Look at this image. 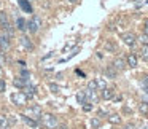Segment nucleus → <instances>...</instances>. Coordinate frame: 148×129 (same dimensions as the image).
<instances>
[{
    "label": "nucleus",
    "instance_id": "nucleus-1",
    "mask_svg": "<svg viewBox=\"0 0 148 129\" xmlns=\"http://www.w3.org/2000/svg\"><path fill=\"white\" fill-rule=\"evenodd\" d=\"M40 121H42V124L45 126L46 129H54L56 126L59 124V123H58V118H56L54 115H51V113L42 115V116H40Z\"/></svg>",
    "mask_w": 148,
    "mask_h": 129
},
{
    "label": "nucleus",
    "instance_id": "nucleus-2",
    "mask_svg": "<svg viewBox=\"0 0 148 129\" xmlns=\"http://www.w3.org/2000/svg\"><path fill=\"white\" fill-rule=\"evenodd\" d=\"M10 99H11V102H13L16 107H23V105H26V104H27L26 94H24V93H19V91H18V93H13V94H11Z\"/></svg>",
    "mask_w": 148,
    "mask_h": 129
},
{
    "label": "nucleus",
    "instance_id": "nucleus-3",
    "mask_svg": "<svg viewBox=\"0 0 148 129\" xmlns=\"http://www.w3.org/2000/svg\"><path fill=\"white\" fill-rule=\"evenodd\" d=\"M40 26H42V21L37 16H34L30 21H27V30H29L30 34H37L40 30Z\"/></svg>",
    "mask_w": 148,
    "mask_h": 129
},
{
    "label": "nucleus",
    "instance_id": "nucleus-4",
    "mask_svg": "<svg viewBox=\"0 0 148 129\" xmlns=\"http://www.w3.org/2000/svg\"><path fill=\"white\" fill-rule=\"evenodd\" d=\"M23 93L26 94L27 99H34L35 94H37V86H35V84H32V83H26V84H24V88H23Z\"/></svg>",
    "mask_w": 148,
    "mask_h": 129
},
{
    "label": "nucleus",
    "instance_id": "nucleus-5",
    "mask_svg": "<svg viewBox=\"0 0 148 129\" xmlns=\"http://www.w3.org/2000/svg\"><path fill=\"white\" fill-rule=\"evenodd\" d=\"M121 40H123V42H124L127 46H134L137 37H135L132 32H126V34H123V35H121Z\"/></svg>",
    "mask_w": 148,
    "mask_h": 129
},
{
    "label": "nucleus",
    "instance_id": "nucleus-6",
    "mask_svg": "<svg viewBox=\"0 0 148 129\" xmlns=\"http://www.w3.org/2000/svg\"><path fill=\"white\" fill-rule=\"evenodd\" d=\"M19 43H21V46H23L24 49H27V51H32V49H34L32 40H30L29 37H26V35H23V37L19 38Z\"/></svg>",
    "mask_w": 148,
    "mask_h": 129
},
{
    "label": "nucleus",
    "instance_id": "nucleus-7",
    "mask_svg": "<svg viewBox=\"0 0 148 129\" xmlns=\"http://www.w3.org/2000/svg\"><path fill=\"white\" fill-rule=\"evenodd\" d=\"M18 5H19V8L24 13H27V14L32 13V5H30L29 0H18Z\"/></svg>",
    "mask_w": 148,
    "mask_h": 129
},
{
    "label": "nucleus",
    "instance_id": "nucleus-8",
    "mask_svg": "<svg viewBox=\"0 0 148 129\" xmlns=\"http://www.w3.org/2000/svg\"><path fill=\"white\" fill-rule=\"evenodd\" d=\"M21 119H23V123L24 124H27V126H30V128H38V121L37 119H34V118H30V116H26V115H21Z\"/></svg>",
    "mask_w": 148,
    "mask_h": 129
},
{
    "label": "nucleus",
    "instance_id": "nucleus-9",
    "mask_svg": "<svg viewBox=\"0 0 148 129\" xmlns=\"http://www.w3.org/2000/svg\"><path fill=\"white\" fill-rule=\"evenodd\" d=\"M29 112L34 115V118H35V119H37V118L40 119V116H42V107L37 105V104H34V105L29 107Z\"/></svg>",
    "mask_w": 148,
    "mask_h": 129
},
{
    "label": "nucleus",
    "instance_id": "nucleus-10",
    "mask_svg": "<svg viewBox=\"0 0 148 129\" xmlns=\"http://www.w3.org/2000/svg\"><path fill=\"white\" fill-rule=\"evenodd\" d=\"M115 93H116V91L113 89V88H105V89H102V97L105 100H110V99L115 97Z\"/></svg>",
    "mask_w": 148,
    "mask_h": 129
},
{
    "label": "nucleus",
    "instance_id": "nucleus-11",
    "mask_svg": "<svg viewBox=\"0 0 148 129\" xmlns=\"http://www.w3.org/2000/svg\"><path fill=\"white\" fill-rule=\"evenodd\" d=\"M16 29H19L21 32H27V21L24 18H18L16 19Z\"/></svg>",
    "mask_w": 148,
    "mask_h": 129
},
{
    "label": "nucleus",
    "instance_id": "nucleus-12",
    "mask_svg": "<svg viewBox=\"0 0 148 129\" xmlns=\"http://www.w3.org/2000/svg\"><path fill=\"white\" fill-rule=\"evenodd\" d=\"M116 75H118V70H116L113 65H107L105 67V77L107 78H116Z\"/></svg>",
    "mask_w": 148,
    "mask_h": 129
},
{
    "label": "nucleus",
    "instance_id": "nucleus-13",
    "mask_svg": "<svg viewBox=\"0 0 148 129\" xmlns=\"http://www.w3.org/2000/svg\"><path fill=\"white\" fill-rule=\"evenodd\" d=\"M113 67H115L116 69V70H124V69H126V62H124V59H115V61H113Z\"/></svg>",
    "mask_w": 148,
    "mask_h": 129
},
{
    "label": "nucleus",
    "instance_id": "nucleus-14",
    "mask_svg": "<svg viewBox=\"0 0 148 129\" xmlns=\"http://www.w3.org/2000/svg\"><path fill=\"white\" fill-rule=\"evenodd\" d=\"M86 102H97V96H96V91H91V89H86Z\"/></svg>",
    "mask_w": 148,
    "mask_h": 129
},
{
    "label": "nucleus",
    "instance_id": "nucleus-15",
    "mask_svg": "<svg viewBox=\"0 0 148 129\" xmlns=\"http://www.w3.org/2000/svg\"><path fill=\"white\" fill-rule=\"evenodd\" d=\"M127 65L129 67H137V56L134 54V53H131V54H127Z\"/></svg>",
    "mask_w": 148,
    "mask_h": 129
},
{
    "label": "nucleus",
    "instance_id": "nucleus-16",
    "mask_svg": "<svg viewBox=\"0 0 148 129\" xmlns=\"http://www.w3.org/2000/svg\"><path fill=\"white\" fill-rule=\"evenodd\" d=\"M96 84H97V91H102L107 88V83L103 78H96Z\"/></svg>",
    "mask_w": 148,
    "mask_h": 129
},
{
    "label": "nucleus",
    "instance_id": "nucleus-17",
    "mask_svg": "<svg viewBox=\"0 0 148 129\" xmlns=\"http://www.w3.org/2000/svg\"><path fill=\"white\" fill-rule=\"evenodd\" d=\"M77 100H78V104H86V93H84V91H78Z\"/></svg>",
    "mask_w": 148,
    "mask_h": 129
},
{
    "label": "nucleus",
    "instance_id": "nucleus-18",
    "mask_svg": "<svg viewBox=\"0 0 148 129\" xmlns=\"http://www.w3.org/2000/svg\"><path fill=\"white\" fill-rule=\"evenodd\" d=\"M21 78H23L26 83H29V80H30V73H29V70H27L26 67L24 69H21Z\"/></svg>",
    "mask_w": 148,
    "mask_h": 129
},
{
    "label": "nucleus",
    "instance_id": "nucleus-19",
    "mask_svg": "<svg viewBox=\"0 0 148 129\" xmlns=\"http://www.w3.org/2000/svg\"><path fill=\"white\" fill-rule=\"evenodd\" d=\"M10 124L8 123V118L5 115H0V129H7V126Z\"/></svg>",
    "mask_w": 148,
    "mask_h": 129
},
{
    "label": "nucleus",
    "instance_id": "nucleus-20",
    "mask_svg": "<svg viewBox=\"0 0 148 129\" xmlns=\"http://www.w3.org/2000/svg\"><path fill=\"white\" fill-rule=\"evenodd\" d=\"M13 84H14L16 88H21V89H23L24 84H26V81H24L21 77H18V78H14V80H13Z\"/></svg>",
    "mask_w": 148,
    "mask_h": 129
},
{
    "label": "nucleus",
    "instance_id": "nucleus-21",
    "mask_svg": "<svg viewBox=\"0 0 148 129\" xmlns=\"http://www.w3.org/2000/svg\"><path fill=\"white\" fill-rule=\"evenodd\" d=\"M138 110H140V113H143V115H148V102H140L138 104Z\"/></svg>",
    "mask_w": 148,
    "mask_h": 129
},
{
    "label": "nucleus",
    "instance_id": "nucleus-22",
    "mask_svg": "<svg viewBox=\"0 0 148 129\" xmlns=\"http://www.w3.org/2000/svg\"><path fill=\"white\" fill-rule=\"evenodd\" d=\"M140 54H142V58H143V59H148V43H143V45H142Z\"/></svg>",
    "mask_w": 148,
    "mask_h": 129
},
{
    "label": "nucleus",
    "instance_id": "nucleus-23",
    "mask_svg": "<svg viewBox=\"0 0 148 129\" xmlns=\"http://www.w3.org/2000/svg\"><path fill=\"white\" fill-rule=\"evenodd\" d=\"M108 121L112 123V124H118V123H121V118H119L118 115H110L108 116Z\"/></svg>",
    "mask_w": 148,
    "mask_h": 129
},
{
    "label": "nucleus",
    "instance_id": "nucleus-24",
    "mask_svg": "<svg viewBox=\"0 0 148 129\" xmlns=\"http://www.w3.org/2000/svg\"><path fill=\"white\" fill-rule=\"evenodd\" d=\"M105 49H107V51H115V49H116V46H115V43H112V42H110V40H108V42H105Z\"/></svg>",
    "mask_w": 148,
    "mask_h": 129
},
{
    "label": "nucleus",
    "instance_id": "nucleus-25",
    "mask_svg": "<svg viewBox=\"0 0 148 129\" xmlns=\"http://www.w3.org/2000/svg\"><path fill=\"white\" fill-rule=\"evenodd\" d=\"M48 88H49V91H51V93H54V94H58L59 93V86L56 83H49L48 84Z\"/></svg>",
    "mask_w": 148,
    "mask_h": 129
},
{
    "label": "nucleus",
    "instance_id": "nucleus-26",
    "mask_svg": "<svg viewBox=\"0 0 148 129\" xmlns=\"http://www.w3.org/2000/svg\"><path fill=\"white\" fill-rule=\"evenodd\" d=\"M91 126H92L94 129H97L100 126V118H97V116H96V118H92V119H91Z\"/></svg>",
    "mask_w": 148,
    "mask_h": 129
},
{
    "label": "nucleus",
    "instance_id": "nucleus-27",
    "mask_svg": "<svg viewBox=\"0 0 148 129\" xmlns=\"http://www.w3.org/2000/svg\"><path fill=\"white\" fill-rule=\"evenodd\" d=\"M88 89H91V91H97V84H96V80H91L89 83H88Z\"/></svg>",
    "mask_w": 148,
    "mask_h": 129
},
{
    "label": "nucleus",
    "instance_id": "nucleus-28",
    "mask_svg": "<svg viewBox=\"0 0 148 129\" xmlns=\"http://www.w3.org/2000/svg\"><path fill=\"white\" fill-rule=\"evenodd\" d=\"M83 110H84V112H91V110H92V104H91V102L83 104Z\"/></svg>",
    "mask_w": 148,
    "mask_h": 129
},
{
    "label": "nucleus",
    "instance_id": "nucleus-29",
    "mask_svg": "<svg viewBox=\"0 0 148 129\" xmlns=\"http://www.w3.org/2000/svg\"><path fill=\"white\" fill-rule=\"evenodd\" d=\"M5 65V54H3V51H0V69Z\"/></svg>",
    "mask_w": 148,
    "mask_h": 129
},
{
    "label": "nucleus",
    "instance_id": "nucleus-30",
    "mask_svg": "<svg viewBox=\"0 0 148 129\" xmlns=\"http://www.w3.org/2000/svg\"><path fill=\"white\" fill-rule=\"evenodd\" d=\"M5 88H7V84H5V80H0V94L5 93Z\"/></svg>",
    "mask_w": 148,
    "mask_h": 129
},
{
    "label": "nucleus",
    "instance_id": "nucleus-31",
    "mask_svg": "<svg viewBox=\"0 0 148 129\" xmlns=\"http://www.w3.org/2000/svg\"><path fill=\"white\" fill-rule=\"evenodd\" d=\"M142 84H143V88H148V75H145L142 78Z\"/></svg>",
    "mask_w": 148,
    "mask_h": 129
},
{
    "label": "nucleus",
    "instance_id": "nucleus-32",
    "mask_svg": "<svg viewBox=\"0 0 148 129\" xmlns=\"http://www.w3.org/2000/svg\"><path fill=\"white\" fill-rule=\"evenodd\" d=\"M143 32H145V35L148 37V19L145 21V24H143Z\"/></svg>",
    "mask_w": 148,
    "mask_h": 129
},
{
    "label": "nucleus",
    "instance_id": "nucleus-33",
    "mask_svg": "<svg viewBox=\"0 0 148 129\" xmlns=\"http://www.w3.org/2000/svg\"><path fill=\"white\" fill-rule=\"evenodd\" d=\"M53 56H54V53H49V54L43 56V61H45V59H49V58H53Z\"/></svg>",
    "mask_w": 148,
    "mask_h": 129
},
{
    "label": "nucleus",
    "instance_id": "nucleus-34",
    "mask_svg": "<svg viewBox=\"0 0 148 129\" xmlns=\"http://www.w3.org/2000/svg\"><path fill=\"white\" fill-rule=\"evenodd\" d=\"M103 115H107V113L103 112V110H99V116H103Z\"/></svg>",
    "mask_w": 148,
    "mask_h": 129
},
{
    "label": "nucleus",
    "instance_id": "nucleus-35",
    "mask_svg": "<svg viewBox=\"0 0 148 129\" xmlns=\"http://www.w3.org/2000/svg\"><path fill=\"white\" fill-rule=\"evenodd\" d=\"M123 129H134V128H132L131 124H127V126H124V128H123Z\"/></svg>",
    "mask_w": 148,
    "mask_h": 129
},
{
    "label": "nucleus",
    "instance_id": "nucleus-36",
    "mask_svg": "<svg viewBox=\"0 0 148 129\" xmlns=\"http://www.w3.org/2000/svg\"><path fill=\"white\" fill-rule=\"evenodd\" d=\"M69 2H70V3H77L78 0H69Z\"/></svg>",
    "mask_w": 148,
    "mask_h": 129
},
{
    "label": "nucleus",
    "instance_id": "nucleus-37",
    "mask_svg": "<svg viewBox=\"0 0 148 129\" xmlns=\"http://www.w3.org/2000/svg\"><path fill=\"white\" fill-rule=\"evenodd\" d=\"M59 128H61V129H67V128H65V124H61Z\"/></svg>",
    "mask_w": 148,
    "mask_h": 129
},
{
    "label": "nucleus",
    "instance_id": "nucleus-38",
    "mask_svg": "<svg viewBox=\"0 0 148 129\" xmlns=\"http://www.w3.org/2000/svg\"><path fill=\"white\" fill-rule=\"evenodd\" d=\"M138 129H148V128H147V126H142V128H138Z\"/></svg>",
    "mask_w": 148,
    "mask_h": 129
},
{
    "label": "nucleus",
    "instance_id": "nucleus-39",
    "mask_svg": "<svg viewBox=\"0 0 148 129\" xmlns=\"http://www.w3.org/2000/svg\"><path fill=\"white\" fill-rule=\"evenodd\" d=\"M143 89H145V93H147V94H148V88H143Z\"/></svg>",
    "mask_w": 148,
    "mask_h": 129
}]
</instances>
